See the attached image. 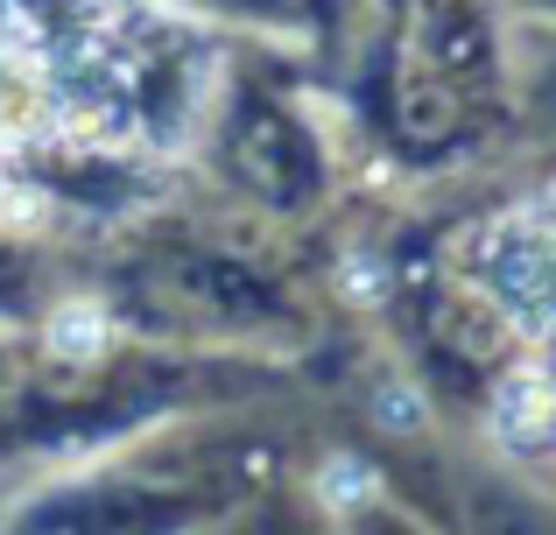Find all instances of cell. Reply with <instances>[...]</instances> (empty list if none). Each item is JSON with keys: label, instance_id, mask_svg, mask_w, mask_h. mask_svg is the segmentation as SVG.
Instances as JSON below:
<instances>
[{"label": "cell", "instance_id": "cell-5", "mask_svg": "<svg viewBox=\"0 0 556 535\" xmlns=\"http://www.w3.org/2000/svg\"><path fill=\"white\" fill-rule=\"evenodd\" d=\"M380 423L388 430H416L422 423V395L416 387H380Z\"/></svg>", "mask_w": 556, "mask_h": 535}, {"label": "cell", "instance_id": "cell-3", "mask_svg": "<svg viewBox=\"0 0 556 535\" xmlns=\"http://www.w3.org/2000/svg\"><path fill=\"white\" fill-rule=\"evenodd\" d=\"M317 494H325L331 508H367L374 500V472L359 466V458H331V472L317 480Z\"/></svg>", "mask_w": 556, "mask_h": 535}, {"label": "cell", "instance_id": "cell-1", "mask_svg": "<svg viewBox=\"0 0 556 535\" xmlns=\"http://www.w3.org/2000/svg\"><path fill=\"white\" fill-rule=\"evenodd\" d=\"M493 437L507 451H556V381L543 367H515L493 395Z\"/></svg>", "mask_w": 556, "mask_h": 535}, {"label": "cell", "instance_id": "cell-4", "mask_svg": "<svg viewBox=\"0 0 556 535\" xmlns=\"http://www.w3.org/2000/svg\"><path fill=\"white\" fill-rule=\"evenodd\" d=\"M339 289L353 303H380V296H388V268L367 262V254H345V262H339Z\"/></svg>", "mask_w": 556, "mask_h": 535}, {"label": "cell", "instance_id": "cell-6", "mask_svg": "<svg viewBox=\"0 0 556 535\" xmlns=\"http://www.w3.org/2000/svg\"><path fill=\"white\" fill-rule=\"evenodd\" d=\"M529 226H535V233H543L549 247H556V183H549V191H543V198L529 205Z\"/></svg>", "mask_w": 556, "mask_h": 535}, {"label": "cell", "instance_id": "cell-2", "mask_svg": "<svg viewBox=\"0 0 556 535\" xmlns=\"http://www.w3.org/2000/svg\"><path fill=\"white\" fill-rule=\"evenodd\" d=\"M42 345H50L56 359H99V353H106V310H92V303H64V310H50Z\"/></svg>", "mask_w": 556, "mask_h": 535}]
</instances>
